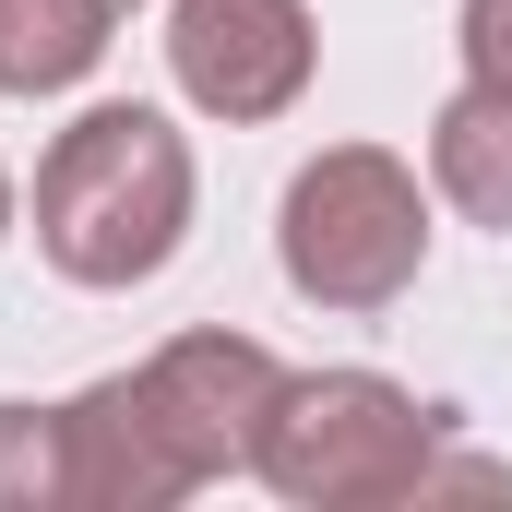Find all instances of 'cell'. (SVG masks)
<instances>
[{
    "instance_id": "obj_1",
    "label": "cell",
    "mask_w": 512,
    "mask_h": 512,
    "mask_svg": "<svg viewBox=\"0 0 512 512\" xmlns=\"http://www.w3.org/2000/svg\"><path fill=\"white\" fill-rule=\"evenodd\" d=\"M274 393H286V370L251 334H179L131 382H96L84 405H60V429H72V501L155 512L179 489H203V477H227V465H251Z\"/></svg>"
},
{
    "instance_id": "obj_2",
    "label": "cell",
    "mask_w": 512,
    "mask_h": 512,
    "mask_svg": "<svg viewBox=\"0 0 512 512\" xmlns=\"http://www.w3.org/2000/svg\"><path fill=\"white\" fill-rule=\"evenodd\" d=\"M191 227V143L155 108H96L36 167V239L72 286H143Z\"/></svg>"
},
{
    "instance_id": "obj_3",
    "label": "cell",
    "mask_w": 512,
    "mask_h": 512,
    "mask_svg": "<svg viewBox=\"0 0 512 512\" xmlns=\"http://www.w3.org/2000/svg\"><path fill=\"white\" fill-rule=\"evenodd\" d=\"M262 477L286 501H417L429 489V405L393 393L382 370H322V382H286L262 417Z\"/></svg>"
},
{
    "instance_id": "obj_4",
    "label": "cell",
    "mask_w": 512,
    "mask_h": 512,
    "mask_svg": "<svg viewBox=\"0 0 512 512\" xmlns=\"http://www.w3.org/2000/svg\"><path fill=\"white\" fill-rule=\"evenodd\" d=\"M417 251H429V215H417V179L382 143H334L298 167V191H286V286L298 298L382 310V298H405Z\"/></svg>"
},
{
    "instance_id": "obj_5",
    "label": "cell",
    "mask_w": 512,
    "mask_h": 512,
    "mask_svg": "<svg viewBox=\"0 0 512 512\" xmlns=\"http://www.w3.org/2000/svg\"><path fill=\"white\" fill-rule=\"evenodd\" d=\"M167 60L179 96L215 120H274L310 84V12L298 0H179L167 12Z\"/></svg>"
},
{
    "instance_id": "obj_6",
    "label": "cell",
    "mask_w": 512,
    "mask_h": 512,
    "mask_svg": "<svg viewBox=\"0 0 512 512\" xmlns=\"http://www.w3.org/2000/svg\"><path fill=\"white\" fill-rule=\"evenodd\" d=\"M120 0H0V96H60L108 60Z\"/></svg>"
},
{
    "instance_id": "obj_7",
    "label": "cell",
    "mask_w": 512,
    "mask_h": 512,
    "mask_svg": "<svg viewBox=\"0 0 512 512\" xmlns=\"http://www.w3.org/2000/svg\"><path fill=\"white\" fill-rule=\"evenodd\" d=\"M429 179L477 215V227H501L512 239V84H465L441 131H429Z\"/></svg>"
},
{
    "instance_id": "obj_8",
    "label": "cell",
    "mask_w": 512,
    "mask_h": 512,
    "mask_svg": "<svg viewBox=\"0 0 512 512\" xmlns=\"http://www.w3.org/2000/svg\"><path fill=\"white\" fill-rule=\"evenodd\" d=\"M24 501H72V429L60 405H0V512Z\"/></svg>"
},
{
    "instance_id": "obj_9",
    "label": "cell",
    "mask_w": 512,
    "mask_h": 512,
    "mask_svg": "<svg viewBox=\"0 0 512 512\" xmlns=\"http://www.w3.org/2000/svg\"><path fill=\"white\" fill-rule=\"evenodd\" d=\"M465 60L477 84H512V0H465Z\"/></svg>"
},
{
    "instance_id": "obj_10",
    "label": "cell",
    "mask_w": 512,
    "mask_h": 512,
    "mask_svg": "<svg viewBox=\"0 0 512 512\" xmlns=\"http://www.w3.org/2000/svg\"><path fill=\"white\" fill-rule=\"evenodd\" d=\"M0 239H12V179H0Z\"/></svg>"
},
{
    "instance_id": "obj_11",
    "label": "cell",
    "mask_w": 512,
    "mask_h": 512,
    "mask_svg": "<svg viewBox=\"0 0 512 512\" xmlns=\"http://www.w3.org/2000/svg\"><path fill=\"white\" fill-rule=\"evenodd\" d=\"M120 12H131V0H120Z\"/></svg>"
}]
</instances>
